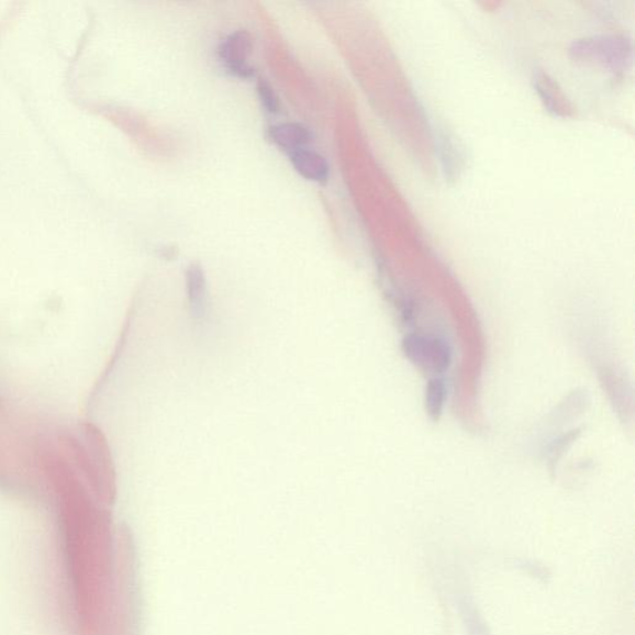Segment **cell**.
<instances>
[{
  "label": "cell",
  "instance_id": "obj_3",
  "mask_svg": "<svg viewBox=\"0 0 635 635\" xmlns=\"http://www.w3.org/2000/svg\"><path fill=\"white\" fill-rule=\"evenodd\" d=\"M268 137L278 148L291 154L304 149L313 141V133L302 123L287 122L269 129Z\"/></svg>",
  "mask_w": 635,
  "mask_h": 635
},
{
  "label": "cell",
  "instance_id": "obj_8",
  "mask_svg": "<svg viewBox=\"0 0 635 635\" xmlns=\"http://www.w3.org/2000/svg\"><path fill=\"white\" fill-rule=\"evenodd\" d=\"M580 435L581 431L575 430L570 433H567V435L560 437L559 439H556L554 444L548 447L547 458L550 460L548 464H550V466H555L557 461H559L564 456L565 450L569 448L573 442L580 437Z\"/></svg>",
  "mask_w": 635,
  "mask_h": 635
},
{
  "label": "cell",
  "instance_id": "obj_2",
  "mask_svg": "<svg viewBox=\"0 0 635 635\" xmlns=\"http://www.w3.org/2000/svg\"><path fill=\"white\" fill-rule=\"evenodd\" d=\"M253 36L246 31H236L227 35L218 49L219 59L225 69L238 79H253L255 69L248 63L253 54Z\"/></svg>",
  "mask_w": 635,
  "mask_h": 635
},
{
  "label": "cell",
  "instance_id": "obj_4",
  "mask_svg": "<svg viewBox=\"0 0 635 635\" xmlns=\"http://www.w3.org/2000/svg\"><path fill=\"white\" fill-rule=\"evenodd\" d=\"M290 159L294 170L302 178L325 185L331 177V167L322 154L311 149H300L290 154Z\"/></svg>",
  "mask_w": 635,
  "mask_h": 635
},
{
  "label": "cell",
  "instance_id": "obj_1",
  "mask_svg": "<svg viewBox=\"0 0 635 635\" xmlns=\"http://www.w3.org/2000/svg\"><path fill=\"white\" fill-rule=\"evenodd\" d=\"M402 352L417 368L432 374L445 372L450 367L449 345L437 336L409 334L402 341Z\"/></svg>",
  "mask_w": 635,
  "mask_h": 635
},
{
  "label": "cell",
  "instance_id": "obj_6",
  "mask_svg": "<svg viewBox=\"0 0 635 635\" xmlns=\"http://www.w3.org/2000/svg\"><path fill=\"white\" fill-rule=\"evenodd\" d=\"M447 389L444 379L432 378L426 387V411L432 421H438L446 405Z\"/></svg>",
  "mask_w": 635,
  "mask_h": 635
},
{
  "label": "cell",
  "instance_id": "obj_7",
  "mask_svg": "<svg viewBox=\"0 0 635 635\" xmlns=\"http://www.w3.org/2000/svg\"><path fill=\"white\" fill-rule=\"evenodd\" d=\"M258 99L261 101L263 108L266 112L277 114L281 111V102L272 88V85L267 80L261 79L257 82Z\"/></svg>",
  "mask_w": 635,
  "mask_h": 635
},
{
  "label": "cell",
  "instance_id": "obj_5",
  "mask_svg": "<svg viewBox=\"0 0 635 635\" xmlns=\"http://www.w3.org/2000/svg\"><path fill=\"white\" fill-rule=\"evenodd\" d=\"M535 89L543 99L545 108L556 115H569L571 111L567 105L560 90L556 89V83L545 74H537L535 76Z\"/></svg>",
  "mask_w": 635,
  "mask_h": 635
}]
</instances>
